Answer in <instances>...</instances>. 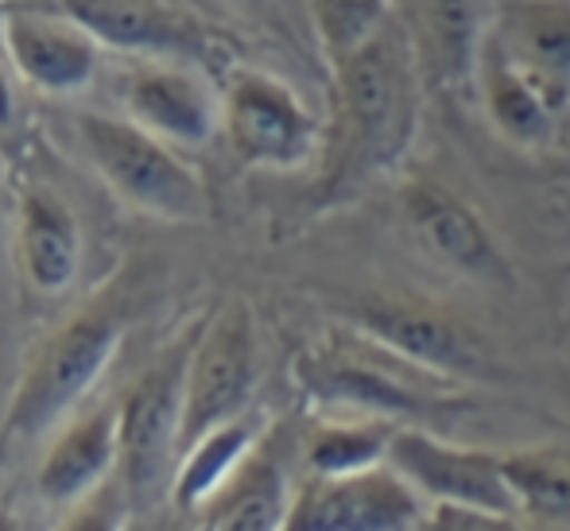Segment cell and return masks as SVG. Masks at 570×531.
<instances>
[{
    "label": "cell",
    "instance_id": "15",
    "mask_svg": "<svg viewBox=\"0 0 570 531\" xmlns=\"http://www.w3.org/2000/svg\"><path fill=\"white\" fill-rule=\"evenodd\" d=\"M114 470H120L117 404H98L59 426V439L36 470V493L47 504L78 509L114 481Z\"/></svg>",
    "mask_w": 570,
    "mask_h": 531
},
{
    "label": "cell",
    "instance_id": "13",
    "mask_svg": "<svg viewBox=\"0 0 570 531\" xmlns=\"http://www.w3.org/2000/svg\"><path fill=\"white\" fill-rule=\"evenodd\" d=\"M0 47L20 82L47 98H75L98 78L101 47L62 12H0Z\"/></svg>",
    "mask_w": 570,
    "mask_h": 531
},
{
    "label": "cell",
    "instance_id": "7",
    "mask_svg": "<svg viewBox=\"0 0 570 531\" xmlns=\"http://www.w3.org/2000/svg\"><path fill=\"white\" fill-rule=\"evenodd\" d=\"M353 330L376 350L435 381H489L497 373L485 337L451 311L423 299H368L353 311Z\"/></svg>",
    "mask_w": 570,
    "mask_h": 531
},
{
    "label": "cell",
    "instance_id": "9",
    "mask_svg": "<svg viewBox=\"0 0 570 531\" xmlns=\"http://www.w3.org/2000/svg\"><path fill=\"white\" fill-rule=\"evenodd\" d=\"M389 465L428 501V509H470L493 517H520L504 478V454L458 446L435 431L400 426L392 434Z\"/></svg>",
    "mask_w": 570,
    "mask_h": 531
},
{
    "label": "cell",
    "instance_id": "23",
    "mask_svg": "<svg viewBox=\"0 0 570 531\" xmlns=\"http://www.w3.org/2000/svg\"><path fill=\"white\" fill-rule=\"evenodd\" d=\"M504 478L520 517L570 524V470L540 454H504Z\"/></svg>",
    "mask_w": 570,
    "mask_h": 531
},
{
    "label": "cell",
    "instance_id": "27",
    "mask_svg": "<svg viewBox=\"0 0 570 531\" xmlns=\"http://www.w3.org/2000/svg\"><path fill=\"white\" fill-rule=\"evenodd\" d=\"M0 531H20V528H16V520H12V512H8L4 504H0Z\"/></svg>",
    "mask_w": 570,
    "mask_h": 531
},
{
    "label": "cell",
    "instance_id": "1",
    "mask_svg": "<svg viewBox=\"0 0 570 531\" xmlns=\"http://www.w3.org/2000/svg\"><path fill=\"white\" fill-rule=\"evenodd\" d=\"M331 128L323 136V195L350 198L373 179L396 171L420 128V59L412 28H389L331 70Z\"/></svg>",
    "mask_w": 570,
    "mask_h": 531
},
{
    "label": "cell",
    "instance_id": "5",
    "mask_svg": "<svg viewBox=\"0 0 570 531\" xmlns=\"http://www.w3.org/2000/svg\"><path fill=\"white\" fill-rule=\"evenodd\" d=\"M195 334L175 342L151 368H144L117 404L120 431V485L128 501L159 496L171 489L183 454V384Z\"/></svg>",
    "mask_w": 570,
    "mask_h": 531
},
{
    "label": "cell",
    "instance_id": "6",
    "mask_svg": "<svg viewBox=\"0 0 570 531\" xmlns=\"http://www.w3.org/2000/svg\"><path fill=\"white\" fill-rule=\"evenodd\" d=\"M256 392V318L233 299L195 337L183 384V454L218 426L248 415ZM179 454V458H183Z\"/></svg>",
    "mask_w": 570,
    "mask_h": 531
},
{
    "label": "cell",
    "instance_id": "25",
    "mask_svg": "<svg viewBox=\"0 0 570 531\" xmlns=\"http://www.w3.org/2000/svg\"><path fill=\"white\" fill-rule=\"evenodd\" d=\"M423 531H524L517 517H493V512L470 509H431V520Z\"/></svg>",
    "mask_w": 570,
    "mask_h": 531
},
{
    "label": "cell",
    "instance_id": "22",
    "mask_svg": "<svg viewBox=\"0 0 570 531\" xmlns=\"http://www.w3.org/2000/svg\"><path fill=\"white\" fill-rule=\"evenodd\" d=\"M396 16L392 4H376V0H326V4L311 8L315 20L318 47L326 55V67L338 70L357 51H365Z\"/></svg>",
    "mask_w": 570,
    "mask_h": 531
},
{
    "label": "cell",
    "instance_id": "20",
    "mask_svg": "<svg viewBox=\"0 0 570 531\" xmlns=\"http://www.w3.org/2000/svg\"><path fill=\"white\" fill-rule=\"evenodd\" d=\"M485 109L497 120L509 140L517 144H540L556 128V106L551 98L501 51L489 47L485 51Z\"/></svg>",
    "mask_w": 570,
    "mask_h": 531
},
{
    "label": "cell",
    "instance_id": "18",
    "mask_svg": "<svg viewBox=\"0 0 570 531\" xmlns=\"http://www.w3.org/2000/svg\"><path fill=\"white\" fill-rule=\"evenodd\" d=\"M509 16L512 28L504 55L559 109L570 94V4H524Z\"/></svg>",
    "mask_w": 570,
    "mask_h": 531
},
{
    "label": "cell",
    "instance_id": "12",
    "mask_svg": "<svg viewBox=\"0 0 570 531\" xmlns=\"http://www.w3.org/2000/svg\"><path fill=\"white\" fill-rule=\"evenodd\" d=\"M404 217L412 225L415 240L446 264L462 279L489 287H509L512 284V264L501 253L497 237L473 206H465L454 190H446L435 179H412L400 195Z\"/></svg>",
    "mask_w": 570,
    "mask_h": 531
},
{
    "label": "cell",
    "instance_id": "2",
    "mask_svg": "<svg viewBox=\"0 0 570 531\" xmlns=\"http://www.w3.org/2000/svg\"><path fill=\"white\" fill-rule=\"evenodd\" d=\"M125 330L128 307L120 292H98L86 307L62 318L23 361L0 420V450L12 442H36L75 420L78 404L114 365Z\"/></svg>",
    "mask_w": 570,
    "mask_h": 531
},
{
    "label": "cell",
    "instance_id": "10",
    "mask_svg": "<svg viewBox=\"0 0 570 531\" xmlns=\"http://www.w3.org/2000/svg\"><path fill=\"white\" fill-rule=\"evenodd\" d=\"M431 509L389 462L350 478H307L295 485L284 531H423Z\"/></svg>",
    "mask_w": 570,
    "mask_h": 531
},
{
    "label": "cell",
    "instance_id": "14",
    "mask_svg": "<svg viewBox=\"0 0 570 531\" xmlns=\"http://www.w3.org/2000/svg\"><path fill=\"white\" fill-rule=\"evenodd\" d=\"M16 268L36 295H62L82 272V225L55 187L31 183L16 203Z\"/></svg>",
    "mask_w": 570,
    "mask_h": 531
},
{
    "label": "cell",
    "instance_id": "21",
    "mask_svg": "<svg viewBox=\"0 0 570 531\" xmlns=\"http://www.w3.org/2000/svg\"><path fill=\"white\" fill-rule=\"evenodd\" d=\"M400 426L373 423V420H353V423H323L311 431L303 458L315 478H350V473H365L389 462L392 434Z\"/></svg>",
    "mask_w": 570,
    "mask_h": 531
},
{
    "label": "cell",
    "instance_id": "11",
    "mask_svg": "<svg viewBox=\"0 0 570 531\" xmlns=\"http://www.w3.org/2000/svg\"><path fill=\"white\" fill-rule=\"evenodd\" d=\"M125 120L167 148H203L222 132V94L183 62H140L120 82Z\"/></svg>",
    "mask_w": 570,
    "mask_h": 531
},
{
    "label": "cell",
    "instance_id": "8",
    "mask_svg": "<svg viewBox=\"0 0 570 531\" xmlns=\"http://www.w3.org/2000/svg\"><path fill=\"white\" fill-rule=\"evenodd\" d=\"M222 132L240 164L264 171H295L311 164L326 136L284 78L248 67L233 70L222 86Z\"/></svg>",
    "mask_w": 570,
    "mask_h": 531
},
{
    "label": "cell",
    "instance_id": "19",
    "mask_svg": "<svg viewBox=\"0 0 570 531\" xmlns=\"http://www.w3.org/2000/svg\"><path fill=\"white\" fill-rule=\"evenodd\" d=\"M264 439V426L245 415V420L218 426L206 439H198L187 454L179 458V470H175L171 481V501L179 504L183 512L195 517L206 501L222 493V489L233 481V473L245 465V458L256 450V442Z\"/></svg>",
    "mask_w": 570,
    "mask_h": 531
},
{
    "label": "cell",
    "instance_id": "26",
    "mask_svg": "<svg viewBox=\"0 0 570 531\" xmlns=\"http://www.w3.org/2000/svg\"><path fill=\"white\" fill-rule=\"evenodd\" d=\"M16 112H20V101H16V86L8 78L4 62H0V136H8L16 128Z\"/></svg>",
    "mask_w": 570,
    "mask_h": 531
},
{
    "label": "cell",
    "instance_id": "24",
    "mask_svg": "<svg viewBox=\"0 0 570 531\" xmlns=\"http://www.w3.org/2000/svg\"><path fill=\"white\" fill-rule=\"evenodd\" d=\"M125 528H128V493L125 485L117 489V481H109L101 493H94L90 501L70 509V517L62 520L59 531H125Z\"/></svg>",
    "mask_w": 570,
    "mask_h": 531
},
{
    "label": "cell",
    "instance_id": "3",
    "mask_svg": "<svg viewBox=\"0 0 570 531\" xmlns=\"http://www.w3.org/2000/svg\"><path fill=\"white\" fill-rule=\"evenodd\" d=\"M292 376L295 389L315 407L350 412L373 423L431 431L458 412V400L446 396L443 381L415 373L361 334L303 350L295 357Z\"/></svg>",
    "mask_w": 570,
    "mask_h": 531
},
{
    "label": "cell",
    "instance_id": "4",
    "mask_svg": "<svg viewBox=\"0 0 570 531\" xmlns=\"http://www.w3.org/2000/svg\"><path fill=\"white\" fill-rule=\"evenodd\" d=\"M78 140L98 179L136 214L159 217V222H203L210 214L203 175L132 120L82 112Z\"/></svg>",
    "mask_w": 570,
    "mask_h": 531
},
{
    "label": "cell",
    "instance_id": "16",
    "mask_svg": "<svg viewBox=\"0 0 570 531\" xmlns=\"http://www.w3.org/2000/svg\"><path fill=\"white\" fill-rule=\"evenodd\" d=\"M59 12L78 23L101 51L140 55L148 62L206 55L203 23L171 4H62Z\"/></svg>",
    "mask_w": 570,
    "mask_h": 531
},
{
    "label": "cell",
    "instance_id": "17",
    "mask_svg": "<svg viewBox=\"0 0 570 531\" xmlns=\"http://www.w3.org/2000/svg\"><path fill=\"white\" fill-rule=\"evenodd\" d=\"M295 485L287 478L279 426H268L233 481L195 512L190 531H284Z\"/></svg>",
    "mask_w": 570,
    "mask_h": 531
}]
</instances>
